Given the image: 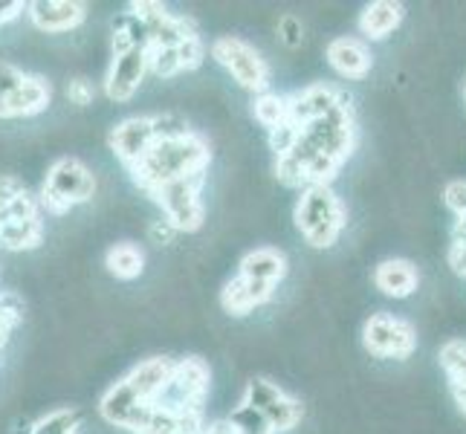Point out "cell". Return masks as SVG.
Returning <instances> with one entry per match:
<instances>
[{
  "label": "cell",
  "mask_w": 466,
  "mask_h": 434,
  "mask_svg": "<svg viewBox=\"0 0 466 434\" xmlns=\"http://www.w3.org/2000/svg\"><path fill=\"white\" fill-rule=\"evenodd\" d=\"M26 76L29 73L18 70L15 64L0 61V114H4V107H6V102L15 96V90H18L26 82Z\"/></svg>",
  "instance_id": "83f0119b"
},
{
  "label": "cell",
  "mask_w": 466,
  "mask_h": 434,
  "mask_svg": "<svg viewBox=\"0 0 466 434\" xmlns=\"http://www.w3.org/2000/svg\"><path fill=\"white\" fill-rule=\"evenodd\" d=\"M154 145H157V134H154L151 116L122 119L114 131H110V151L116 154V159L127 171H131L134 166H139Z\"/></svg>",
  "instance_id": "30bf717a"
},
{
  "label": "cell",
  "mask_w": 466,
  "mask_h": 434,
  "mask_svg": "<svg viewBox=\"0 0 466 434\" xmlns=\"http://www.w3.org/2000/svg\"><path fill=\"white\" fill-rule=\"evenodd\" d=\"M208 385H212V371H208V365L203 359L198 357L180 359V362H174L171 379L154 406L174 411V414H198L203 411Z\"/></svg>",
  "instance_id": "8992f818"
},
{
  "label": "cell",
  "mask_w": 466,
  "mask_h": 434,
  "mask_svg": "<svg viewBox=\"0 0 466 434\" xmlns=\"http://www.w3.org/2000/svg\"><path fill=\"white\" fill-rule=\"evenodd\" d=\"M452 391V397H455V406H458V411L466 417V389H449Z\"/></svg>",
  "instance_id": "8d00e7d4"
},
{
  "label": "cell",
  "mask_w": 466,
  "mask_h": 434,
  "mask_svg": "<svg viewBox=\"0 0 466 434\" xmlns=\"http://www.w3.org/2000/svg\"><path fill=\"white\" fill-rule=\"evenodd\" d=\"M203 186H206V171H198L151 191L154 203L163 208V220L171 223L174 232H198L203 227L206 217V208L200 200Z\"/></svg>",
  "instance_id": "277c9868"
},
{
  "label": "cell",
  "mask_w": 466,
  "mask_h": 434,
  "mask_svg": "<svg viewBox=\"0 0 466 434\" xmlns=\"http://www.w3.org/2000/svg\"><path fill=\"white\" fill-rule=\"evenodd\" d=\"M301 139L321 156L333 159V163H345L357 142V127H353V110L350 102H339L325 116L301 127Z\"/></svg>",
  "instance_id": "52a82bcc"
},
{
  "label": "cell",
  "mask_w": 466,
  "mask_h": 434,
  "mask_svg": "<svg viewBox=\"0 0 466 434\" xmlns=\"http://www.w3.org/2000/svg\"><path fill=\"white\" fill-rule=\"evenodd\" d=\"M362 345L380 359H409L417 350V330L400 316L374 313L362 328Z\"/></svg>",
  "instance_id": "ba28073f"
},
{
  "label": "cell",
  "mask_w": 466,
  "mask_h": 434,
  "mask_svg": "<svg viewBox=\"0 0 466 434\" xmlns=\"http://www.w3.org/2000/svg\"><path fill=\"white\" fill-rule=\"evenodd\" d=\"M455 240H461V244H466V217L458 220V227H455Z\"/></svg>",
  "instance_id": "74e56055"
},
{
  "label": "cell",
  "mask_w": 466,
  "mask_h": 434,
  "mask_svg": "<svg viewBox=\"0 0 466 434\" xmlns=\"http://www.w3.org/2000/svg\"><path fill=\"white\" fill-rule=\"evenodd\" d=\"M148 76V50L116 53L105 76V93L110 102H131Z\"/></svg>",
  "instance_id": "8fae6325"
},
{
  "label": "cell",
  "mask_w": 466,
  "mask_h": 434,
  "mask_svg": "<svg viewBox=\"0 0 466 434\" xmlns=\"http://www.w3.org/2000/svg\"><path fill=\"white\" fill-rule=\"evenodd\" d=\"M9 333H12V328L6 325V321H4V318H0V348H4V345H6V339H9Z\"/></svg>",
  "instance_id": "f35d334b"
},
{
  "label": "cell",
  "mask_w": 466,
  "mask_h": 434,
  "mask_svg": "<svg viewBox=\"0 0 466 434\" xmlns=\"http://www.w3.org/2000/svg\"><path fill=\"white\" fill-rule=\"evenodd\" d=\"M26 434H78V414L73 409H56L41 417Z\"/></svg>",
  "instance_id": "484cf974"
},
{
  "label": "cell",
  "mask_w": 466,
  "mask_h": 434,
  "mask_svg": "<svg viewBox=\"0 0 466 434\" xmlns=\"http://www.w3.org/2000/svg\"><path fill=\"white\" fill-rule=\"evenodd\" d=\"M328 64L339 73L342 78H353L360 82L374 67V56H371V46H368L362 38H353V35H342V38H333L328 44Z\"/></svg>",
  "instance_id": "5bb4252c"
},
{
  "label": "cell",
  "mask_w": 466,
  "mask_h": 434,
  "mask_svg": "<svg viewBox=\"0 0 466 434\" xmlns=\"http://www.w3.org/2000/svg\"><path fill=\"white\" fill-rule=\"evenodd\" d=\"M374 284L389 298H409L417 289V284H420V272L406 258H389L377 264Z\"/></svg>",
  "instance_id": "ac0fdd59"
},
{
  "label": "cell",
  "mask_w": 466,
  "mask_h": 434,
  "mask_svg": "<svg viewBox=\"0 0 466 434\" xmlns=\"http://www.w3.org/2000/svg\"><path fill=\"white\" fill-rule=\"evenodd\" d=\"M26 15L35 29L46 35H64L85 24L87 6L76 0H35V4H26Z\"/></svg>",
  "instance_id": "4fadbf2b"
},
{
  "label": "cell",
  "mask_w": 466,
  "mask_h": 434,
  "mask_svg": "<svg viewBox=\"0 0 466 434\" xmlns=\"http://www.w3.org/2000/svg\"><path fill=\"white\" fill-rule=\"evenodd\" d=\"M293 217H296V229L301 232V237L316 249L333 247L348 223L345 206L330 186L301 188Z\"/></svg>",
  "instance_id": "7a4b0ae2"
},
{
  "label": "cell",
  "mask_w": 466,
  "mask_h": 434,
  "mask_svg": "<svg viewBox=\"0 0 466 434\" xmlns=\"http://www.w3.org/2000/svg\"><path fill=\"white\" fill-rule=\"evenodd\" d=\"M238 276L276 287L287 276V255L281 249H272V247H258V249H252L240 258Z\"/></svg>",
  "instance_id": "ffe728a7"
},
{
  "label": "cell",
  "mask_w": 466,
  "mask_h": 434,
  "mask_svg": "<svg viewBox=\"0 0 466 434\" xmlns=\"http://www.w3.org/2000/svg\"><path fill=\"white\" fill-rule=\"evenodd\" d=\"M443 200L449 206V212H452L458 220L466 217V183L463 180H452V183H449L446 191H443Z\"/></svg>",
  "instance_id": "4dcf8cb0"
},
{
  "label": "cell",
  "mask_w": 466,
  "mask_h": 434,
  "mask_svg": "<svg viewBox=\"0 0 466 434\" xmlns=\"http://www.w3.org/2000/svg\"><path fill=\"white\" fill-rule=\"evenodd\" d=\"M272 284H261V281H249L244 276L232 278L227 287H223L220 293V304L223 310L232 313V316H247L252 313L255 308H261V304H267L272 298Z\"/></svg>",
  "instance_id": "d6986e66"
},
{
  "label": "cell",
  "mask_w": 466,
  "mask_h": 434,
  "mask_svg": "<svg viewBox=\"0 0 466 434\" xmlns=\"http://www.w3.org/2000/svg\"><path fill=\"white\" fill-rule=\"evenodd\" d=\"M171 371H174V359L154 357V359H146V362H139L137 368H131V371H127L122 379L127 382V389H131L142 399V403L154 406L159 399V394L166 391Z\"/></svg>",
  "instance_id": "2e32d148"
},
{
  "label": "cell",
  "mask_w": 466,
  "mask_h": 434,
  "mask_svg": "<svg viewBox=\"0 0 466 434\" xmlns=\"http://www.w3.org/2000/svg\"><path fill=\"white\" fill-rule=\"evenodd\" d=\"M44 240V220H9L0 227V247L12 252L35 249Z\"/></svg>",
  "instance_id": "603a6c76"
},
{
  "label": "cell",
  "mask_w": 466,
  "mask_h": 434,
  "mask_svg": "<svg viewBox=\"0 0 466 434\" xmlns=\"http://www.w3.org/2000/svg\"><path fill=\"white\" fill-rule=\"evenodd\" d=\"M279 29H281V41H284L287 46L301 44V21L293 18V15H284V18L279 21Z\"/></svg>",
  "instance_id": "d6a6232c"
},
{
  "label": "cell",
  "mask_w": 466,
  "mask_h": 434,
  "mask_svg": "<svg viewBox=\"0 0 466 434\" xmlns=\"http://www.w3.org/2000/svg\"><path fill=\"white\" fill-rule=\"evenodd\" d=\"M151 409H154V406L142 403V399H139L131 389H127V382H125V379H119V382L110 385V389H107V391L102 394V399H99V411H102V417H105V420H107L110 426L131 429V431H137V434H139L142 426H146Z\"/></svg>",
  "instance_id": "7c38bea8"
},
{
  "label": "cell",
  "mask_w": 466,
  "mask_h": 434,
  "mask_svg": "<svg viewBox=\"0 0 466 434\" xmlns=\"http://www.w3.org/2000/svg\"><path fill=\"white\" fill-rule=\"evenodd\" d=\"M252 114L258 119V125H264L267 131H276V127L290 122V110H287V96L279 93H261L255 96V105H252Z\"/></svg>",
  "instance_id": "cb8c5ba5"
},
{
  "label": "cell",
  "mask_w": 466,
  "mask_h": 434,
  "mask_svg": "<svg viewBox=\"0 0 466 434\" xmlns=\"http://www.w3.org/2000/svg\"><path fill=\"white\" fill-rule=\"evenodd\" d=\"M96 195V177L93 171L76 156H61L46 171V180L41 188V212L64 215L73 206H82Z\"/></svg>",
  "instance_id": "3957f363"
},
{
  "label": "cell",
  "mask_w": 466,
  "mask_h": 434,
  "mask_svg": "<svg viewBox=\"0 0 466 434\" xmlns=\"http://www.w3.org/2000/svg\"><path fill=\"white\" fill-rule=\"evenodd\" d=\"M21 12H26V4H21V0H0V26L15 21Z\"/></svg>",
  "instance_id": "836d02e7"
},
{
  "label": "cell",
  "mask_w": 466,
  "mask_h": 434,
  "mask_svg": "<svg viewBox=\"0 0 466 434\" xmlns=\"http://www.w3.org/2000/svg\"><path fill=\"white\" fill-rule=\"evenodd\" d=\"M151 122H154L157 142H159V139H177V136L191 134V127L186 125V119H183V116H177V114H154Z\"/></svg>",
  "instance_id": "f1b7e54d"
},
{
  "label": "cell",
  "mask_w": 466,
  "mask_h": 434,
  "mask_svg": "<svg viewBox=\"0 0 466 434\" xmlns=\"http://www.w3.org/2000/svg\"><path fill=\"white\" fill-rule=\"evenodd\" d=\"M208 159H212V154H208V142L200 134L191 131L177 139H159L148 151V156L131 168V174H134L137 186L146 188L151 195L154 188L166 186L171 180L206 171Z\"/></svg>",
  "instance_id": "6da1fadb"
},
{
  "label": "cell",
  "mask_w": 466,
  "mask_h": 434,
  "mask_svg": "<svg viewBox=\"0 0 466 434\" xmlns=\"http://www.w3.org/2000/svg\"><path fill=\"white\" fill-rule=\"evenodd\" d=\"M53 102V85L41 76H26V82L15 90V96L6 102L0 119H26L46 110Z\"/></svg>",
  "instance_id": "e0dca14e"
},
{
  "label": "cell",
  "mask_w": 466,
  "mask_h": 434,
  "mask_svg": "<svg viewBox=\"0 0 466 434\" xmlns=\"http://www.w3.org/2000/svg\"><path fill=\"white\" fill-rule=\"evenodd\" d=\"M463 96H466V87H463Z\"/></svg>",
  "instance_id": "ab89813d"
},
{
  "label": "cell",
  "mask_w": 466,
  "mask_h": 434,
  "mask_svg": "<svg viewBox=\"0 0 466 434\" xmlns=\"http://www.w3.org/2000/svg\"><path fill=\"white\" fill-rule=\"evenodd\" d=\"M441 368L449 377V389H466V339H449L441 348Z\"/></svg>",
  "instance_id": "d4e9b609"
},
{
  "label": "cell",
  "mask_w": 466,
  "mask_h": 434,
  "mask_svg": "<svg viewBox=\"0 0 466 434\" xmlns=\"http://www.w3.org/2000/svg\"><path fill=\"white\" fill-rule=\"evenodd\" d=\"M67 99L78 107H85L96 99V87L90 78H73V82L67 85Z\"/></svg>",
  "instance_id": "1f68e13d"
},
{
  "label": "cell",
  "mask_w": 466,
  "mask_h": 434,
  "mask_svg": "<svg viewBox=\"0 0 466 434\" xmlns=\"http://www.w3.org/2000/svg\"><path fill=\"white\" fill-rule=\"evenodd\" d=\"M174 235H177V232L171 229V223H168V220L159 217V220H154V223H151V237H157L159 244H163V240L168 244V240H171Z\"/></svg>",
  "instance_id": "d590c367"
},
{
  "label": "cell",
  "mask_w": 466,
  "mask_h": 434,
  "mask_svg": "<svg viewBox=\"0 0 466 434\" xmlns=\"http://www.w3.org/2000/svg\"><path fill=\"white\" fill-rule=\"evenodd\" d=\"M449 264L455 267L458 276H466V244H461V240H455L452 249H449Z\"/></svg>",
  "instance_id": "e575fe53"
},
{
  "label": "cell",
  "mask_w": 466,
  "mask_h": 434,
  "mask_svg": "<svg viewBox=\"0 0 466 434\" xmlns=\"http://www.w3.org/2000/svg\"><path fill=\"white\" fill-rule=\"evenodd\" d=\"M240 403H247L249 409L258 411L272 431H290L304 417V409L299 399L264 377H255L247 382V391H244V399H240Z\"/></svg>",
  "instance_id": "9c48e42d"
},
{
  "label": "cell",
  "mask_w": 466,
  "mask_h": 434,
  "mask_svg": "<svg viewBox=\"0 0 466 434\" xmlns=\"http://www.w3.org/2000/svg\"><path fill=\"white\" fill-rule=\"evenodd\" d=\"M105 267L110 276H116L119 281H134L142 276L146 269V252H142L131 240H122V244H114L105 255Z\"/></svg>",
  "instance_id": "7402d4cb"
},
{
  "label": "cell",
  "mask_w": 466,
  "mask_h": 434,
  "mask_svg": "<svg viewBox=\"0 0 466 434\" xmlns=\"http://www.w3.org/2000/svg\"><path fill=\"white\" fill-rule=\"evenodd\" d=\"M0 318H4L9 328L24 321V298L18 293H12V289H0Z\"/></svg>",
  "instance_id": "f546056e"
},
{
  "label": "cell",
  "mask_w": 466,
  "mask_h": 434,
  "mask_svg": "<svg viewBox=\"0 0 466 434\" xmlns=\"http://www.w3.org/2000/svg\"><path fill=\"white\" fill-rule=\"evenodd\" d=\"M227 423H229V429L235 434H276V431L269 429V423L264 420V417L255 409H249L247 403H238Z\"/></svg>",
  "instance_id": "4316f807"
},
{
  "label": "cell",
  "mask_w": 466,
  "mask_h": 434,
  "mask_svg": "<svg viewBox=\"0 0 466 434\" xmlns=\"http://www.w3.org/2000/svg\"><path fill=\"white\" fill-rule=\"evenodd\" d=\"M339 102H345V96L330 87V85H310L293 96H287V110H290V122L296 127H308L310 122L321 119L333 110Z\"/></svg>",
  "instance_id": "9a60e30c"
},
{
  "label": "cell",
  "mask_w": 466,
  "mask_h": 434,
  "mask_svg": "<svg viewBox=\"0 0 466 434\" xmlns=\"http://www.w3.org/2000/svg\"><path fill=\"white\" fill-rule=\"evenodd\" d=\"M208 53L244 90L255 96L269 90V64L249 41L238 35H220L212 41Z\"/></svg>",
  "instance_id": "5b68a950"
},
{
  "label": "cell",
  "mask_w": 466,
  "mask_h": 434,
  "mask_svg": "<svg viewBox=\"0 0 466 434\" xmlns=\"http://www.w3.org/2000/svg\"><path fill=\"white\" fill-rule=\"evenodd\" d=\"M406 9L403 4H394V0H377V4H368L360 15V32L368 41H382L389 38L391 32L403 24Z\"/></svg>",
  "instance_id": "44dd1931"
}]
</instances>
